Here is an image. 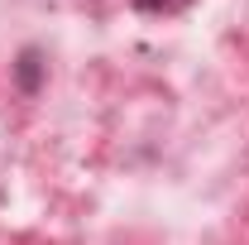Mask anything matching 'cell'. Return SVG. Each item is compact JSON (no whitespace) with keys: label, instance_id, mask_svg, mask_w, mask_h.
I'll list each match as a JSON object with an SVG mask.
<instances>
[{"label":"cell","instance_id":"1","mask_svg":"<svg viewBox=\"0 0 249 245\" xmlns=\"http://www.w3.org/2000/svg\"><path fill=\"white\" fill-rule=\"evenodd\" d=\"M19 87H24V92L38 87V53H24V58H19Z\"/></svg>","mask_w":249,"mask_h":245}]
</instances>
